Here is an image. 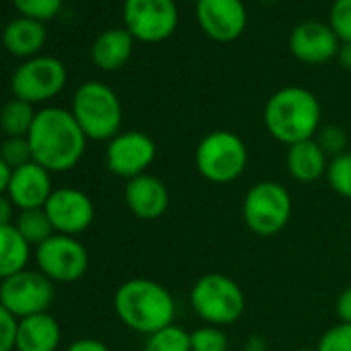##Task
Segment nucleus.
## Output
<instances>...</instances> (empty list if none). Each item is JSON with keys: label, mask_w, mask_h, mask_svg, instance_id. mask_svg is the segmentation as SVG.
Instances as JSON below:
<instances>
[{"label": "nucleus", "mask_w": 351, "mask_h": 351, "mask_svg": "<svg viewBox=\"0 0 351 351\" xmlns=\"http://www.w3.org/2000/svg\"><path fill=\"white\" fill-rule=\"evenodd\" d=\"M27 141L34 161L52 173L73 169L81 161L89 138L81 130L73 112L44 108L36 114Z\"/></svg>", "instance_id": "obj_1"}, {"label": "nucleus", "mask_w": 351, "mask_h": 351, "mask_svg": "<svg viewBox=\"0 0 351 351\" xmlns=\"http://www.w3.org/2000/svg\"><path fill=\"white\" fill-rule=\"evenodd\" d=\"M114 310L124 326L147 337L173 324L178 312L171 291L147 277L124 281L114 293Z\"/></svg>", "instance_id": "obj_2"}, {"label": "nucleus", "mask_w": 351, "mask_h": 351, "mask_svg": "<svg viewBox=\"0 0 351 351\" xmlns=\"http://www.w3.org/2000/svg\"><path fill=\"white\" fill-rule=\"evenodd\" d=\"M320 116V101L312 91L304 87H283L269 97L263 120L275 141L291 147L318 134Z\"/></svg>", "instance_id": "obj_3"}, {"label": "nucleus", "mask_w": 351, "mask_h": 351, "mask_svg": "<svg viewBox=\"0 0 351 351\" xmlns=\"http://www.w3.org/2000/svg\"><path fill=\"white\" fill-rule=\"evenodd\" d=\"M191 308L205 324L223 328L242 318L246 295L236 279L223 273H207L191 289Z\"/></svg>", "instance_id": "obj_4"}, {"label": "nucleus", "mask_w": 351, "mask_h": 351, "mask_svg": "<svg viewBox=\"0 0 351 351\" xmlns=\"http://www.w3.org/2000/svg\"><path fill=\"white\" fill-rule=\"evenodd\" d=\"M73 116L91 141H112L120 134L122 106L112 87L99 81L83 83L73 97Z\"/></svg>", "instance_id": "obj_5"}, {"label": "nucleus", "mask_w": 351, "mask_h": 351, "mask_svg": "<svg viewBox=\"0 0 351 351\" xmlns=\"http://www.w3.org/2000/svg\"><path fill=\"white\" fill-rule=\"evenodd\" d=\"M195 165L207 182H236L248 167V147L232 130H213L197 145Z\"/></svg>", "instance_id": "obj_6"}, {"label": "nucleus", "mask_w": 351, "mask_h": 351, "mask_svg": "<svg viewBox=\"0 0 351 351\" xmlns=\"http://www.w3.org/2000/svg\"><path fill=\"white\" fill-rule=\"evenodd\" d=\"M291 211L293 203L289 191L275 180L252 184L242 201V219L246 228L261 238L281 234L291 219Z\"/></svg>", "instance_id": "obj_7"}, {"label": "nucleus", "mask_w": 351, "mask_h": 351, "mask_svg": "<svg viewBox=\"0 0 351 351\" xmlns=\"http://www.w3.org/2000/svg\"><path fill=\"white\" fill-rule=\"evenodd\" d=\"M54 300V283L42 271L23 269L0 281V304L15 318L48 312Z\"/></svg>", "instance_id": "obj_8"}, {"label": "nucleus", "mask_w": 351, "mask_h": 351, "mask_svg": "<svg viewBox=\"0 0 351 351\" xmlns=\"http://www.w3.org/2000/svg\"><path fill=\"white\" fill-rule=\"evenodd\" d=\"M126 32L145 44H159L178 27V7L173 0H124Z\"/></svg>", "instance_id": "obj_9"}, {"label": "nucleus", "mask_w": 351, "mask_h": 351, "mask_svg": "<svg viewBox=\"0 0 351 351\" xmlns=\"http://www.w3.org/2000/svg\"><path fill=\"white\" fill-rule=\"evenodd\" d=\"M36 263L52 283H73L87 273L89 252L75 236L54 234L36 248Z\"/></svg>", "instance_id": "obj_10"}, {"label": "nucleus", "mask_w": 351, "mask_h": 351, "mask_svg": "<svg viewBox=\"0 0 351 351\" xmlns=\"http://www.w3.org/2000/svg\"><path fill=\"white\" fill-rule=\"evenodd\" d=\"M66 85V69L58 58L52 56H38L23 62L13 79L11 89L17 99L27 104H40L56 97Z\"/></svg>", "instance_id": "obj_11"}, {"label": "nucleus", "mask_w": 351, "mask_h": 351, "mask_svg": "<svg viewBox=\"0 0 351 351\" xmlns=\"http://www.w3.org/2000/svg\"><path fill=\"white\" fill-rule=\"evenodd\" d=\"M155 155L157 147L149 134L141 130H128L108 141L106 165L114 176H120L124 180H132L136 176L147 173V169L155 161Z\"/></svg>", "instance_id": "obj_12"}, {"label": "nucleus", "mask_w": 351, "mask_h": 351, "mask_svg": "<svg viewBox=\"0 0 351 351\" xmlns=\"http://www.w3.org/2000/svg\"><path fill=\"white\" fill-rule=\"evenodd\" d=\"M56 234L79 236L95 219L93 201L79 189H58L50 195L44 207Z\"/></svg>", "instance_id": "obj_13"}, {"label": "nucleus", "mask_w": 351, "mask_h": 351, "mask_svg": "<svg viewBox=\"0 0 351 351\" xmlns=\"http://www.w3.org/2000/svg\"><path fill=\"white\" fill-rule=\"evenodd\" d=\"M197 21L211 40L228 44L244 34L248 13L242 0H197Z\"/></svg>", "instance_id": "obj_14"}, {"label": "nucleus", "mask_w": 351, "mask_h": 351, "mask_svg": "<svg viewBox=\"0 0 351 351\" xmlns=\"http://www.w3.org/2000/svg\"><path fill=\"white\" fill-rule=\"evenodd\" d=\"M339 48L341 40L328 23L304 21L289 36V50L304 64H324L337 58Z\"/></svg>", "instance_id": "obj_15"}, {"label": "nucleus", "mask_w": 351, "mask_h": 351, "mask_svg": "<svg viewBox=\"0 0 351 351\" xmlns=\"http://www.w3.org/2000/svg\"><path fill=\"white\" fill-rule=\"evenodd\" d=\"M124 203L136 219L155 221L163 217L169 207V191L157 176L143 173L132 180H126Z\"/></svg>", "instance_id": "obj_16"}, {"label": "nucleus", "mask_w": 351, "mask_h": 351, "mask_svg": "<svg viewBox=\"0 0 351 351\" xmlns=\"http://www.w3.org/2000/svg\"><path fill=\"white\" fill-rule=\"evenodd\" d=\"M52 193L54 191H52L50 171L44 169L40 163L32 161L23 167L13 169L9 189H7V197L11 199V203L17 209H21V211L44 209Z\"/></svg>", "instance_id": "obj_17"}, {"label": "nucleus", "mask_w": 351, "mask_h": 351, "mask_svg": "<svg viewBox=\"0 0 351 351\" xmlns=\"http://www.w3.org/2000/svg\"><path fill=\"white\" fill-rule=\"evenodd\" d=\"M328 159L330 157L322 151V147L316 143V138H308V141L287 147V155H285L287 171L300 184H312V182L324 178Z\"/></svg>", "instance_id": "obj_18"}, {"label": "nucleus", "mask_w": 351, "mask_h": 351, "mask_svg": "<svg viewBox=\"0 0 351 351\" xmlns=\"http://www.w3.org/2000/svg\"><path fill=\"white\" fill-rule=\"evenodd\" d=\"M60 324L48 314H34L19 320L17 326V351H56L60 347Z\"/></svg>", "instance_id": "obj_19"}, {"label": "nucleus", "mask_w": 351, "mask_h": 351, "mask_svg": "<svg viewBox=\"0 0 351 351\" xmlns=\"http://www.w3.org/2000/svg\"><path fill=\"white\" fill-rule=\"evenodd\" d=\"M132 48L134 38L126 29H108L93 42L91 58L101 71H118L130 60Z\"/></svg>", "instance_id": "obj_20"}, {"label": "nucleus", "mask_w": 351, "mask_h": 351, "mask_svg": "<svg viewBox=\"0 0 351 351\" xmlns=\"http://www.w3.org/2000/svg\"><path fill=\"white\" fill-rule=\"evenodd\" d=\"M44 42H46V27H44V23L36 21V19H27V17L11 21L5 27V34H3L5 48L11 54L21 56V58L34 56L36 52H40Z\"/></svg>", "instance_id": "obj_21"}, {"label": "nucleus", "mask_w": 351, "mask_h": 351, "mask_svg": "<svg viewBox=\"0 0 351 351\" xmlns=\"http://www.w3.org/2000/svg\"><path fill=\"white\" fill-rule=\"evenodd\" d=\"M32 246L13 226L0 228V281L27 269Z\"/></svg>", "instance_id": "obj_22"}, {"label": "nucleus", "mask_w": 351, "mask_h": 351, "mask_svg": "<svg viewBox=\"0 0 351 351\" xmlns=\"http://www.w3.org/2000/svg\"><path fill=\"white\" fill-rule=\"evenodd\" d=\"M36 114L38 112H34L32 104L15 97V99L7 101L3 106V110H0V130L7 134V138L27 136L34 126Z\"/></svg>", "instance_id": "obj_23"}, {"label": "nucleus", "mask_w": 351, "mask_h": 351, "mask_svg": "<svg viewBox=\"0 0 351 351\" xmlns=\"http://www.w3.org/2000/svg\"><path fill=\"white\" fill-rule=\"evenodd\" d=\"M15 228L19 230V234L27 240L29 246H40L44 244L48 238L54 236V228L46 215L44 209H29V211H21L17 221H15Z\"/></svg>", "instance_id": "obj_24"}, {"label": "nucleus", "mask_w": 351, "mask_h": 351, "mask_svg": "<svg viewBox=\"0 0 351 351\" xmlns=\"http://www.w3.org/2000/svg\"><path fill=\"white\" fill-rule=\"evenodd\" d=\"M143 351H193L191 332L173 322V324L149 335Z\"/></svg>", "instance_id": "obj_25"}, {"label": "nucleus", "mask_w": 351, "mask_h": 351, "mask_svg": "<svg viewBox=\"0 0 351 351\" xmlns=\"http://www.w3.org/2000/svg\"><path fill=\"white\" fill-rule=\"evenodd\" d=\"M324 178L332 193H337L343 199H351V151H345L328 159Z\"/></svg>", "instance_id": "obj_26"}, {"label": "nucleus", "mask_w": 351, "mask_h": 351, "mask_svg": "<svg viewBox=\"0 0 351 351\" xmlns=\"http://www.w3.org/2000/svg\"><path fill=\"white\" fill-rule=\"evenodd\" d=\"M193 351H230V337L221 326L203 324L191 330Z\"/></svg>", "instance_id": "obj_27"}, {"label": "nucleus", "mask_w": 351, "mask_h": 351, "mask_svg": "<svg viewBox=\"0 0 351 351\" xmlns=\"http://www.w3.org/2000/svg\"><path fill=\"white\" fill-rule=\"evenodd\" d=\"M0 159H3L11 169H17V167L32 163L34 155H32V147H29L27 136L7 138L3 145H0Z\"/></svg>", "instance_id": "obj_28"}, {"label": "nucleus", "mask_w": 351, "mask_h": 351, "mask_svg": "<svg viewBox=\"0 0 351 351\" xmlns=\"http://www.w3.org/2000/svg\"><path fill=\"white\" fill-rule=\"evenodd\" d=\"M13 3L23 17L36 21H48L56 17L62 7V0H13Z\"/></svg>", "instance_id": "obj_29"}, {"label": "nucleus", "mask_w": 351, "mask_h": 351, "mask_svg": "<svg viewBox=\"0 0 351 351\" xmlns=\"http://www.w3.org/2000/svg\"><path fill=\"white\" fill-rule=\"evenodd\" d=\"M328 25L343 44H351V0H335L328 15Z\"/></svg>", "instance_id": "obj_30"}, {"label": "nucleus", "mask_w": 351, "mask_h": 351, "mask_svg": "<svg viewBox=\"0 0 351 351\" xmlns=\"http://www.w3.org/2000/svg\"><path fill=\"white\" fill-rule=\"evenodd\" d=\"M316 351H351V324L339 322L326 328L318 341Z\"/></svg>", "instance_id": "obj_31"}, {"label": "nucleus", "mask_w": 351, "mask_h": 351, "mask_svg": "<svg viewBox=\"0 0 351 351\" xmlns=\"http://www.w3.org/2000/svg\"><path fill=\"white\" fill-rule=\"evenodd\" d=\"M314 138L328 157H335V155H341L347 151V132L337 124L324 126L322 130H318V136H314Z\"/></svg>", "instance_id": "obj_32"}, {"label": "nucleus", "mask_w": 351, "mask_h": 351, "mask_svg": "<svg viewBox=\"0 0 351 351\" xmlns=\"http://www.w3.org/2000/svg\"><path fill=\"white\" fill-rule=\"evenodd\" d=\"M17 326H19V318H15L3 304H0V351H15Z\"/></svg>", "instance_id": "obj_33"}, {"label": "nucleus", "mask_w": 351, "mask_h": 351, "mask_svg": "<svg viewBox=\"0 0 351 351\" xmlns=\"http://www.w3.org/2000/svg\"><path fill=\"white\" fill-rule=\"evenodd\" d=\"M335 312H337V316H339L341 322L351 324V285L345 287V289L339 293V298H337V302H335Z\"/></svg>", "instance_id": "obj_34"}, {"label": "nucleus", "mask_w": 351, "mask_h": 351, "mask_svg": "<svg viewBox=\"0 0 351 351\" xmlns=\"http://www.w3.org/2000/svg\"><path fill=\"white\" fill-rule=\"evenodd\" d=\"M66 351H110V347L106 343L97 341V339L87 337V339H79V341L71 343Z\"/></svg>", "instance_id": "obj_35"}, {"label": "nucleus", "mask_w": 351, "mask_h": 351, "mask_svg": "<svg viewBox=\"0 0 351 351\" xmlns=\"http://www.w3.org/2000/svg\"><path fill=\"white\" fill-rule=\"evenodd\" d=\"M13 209L15 205L7 195H0V228L3 226H13Z\"/></svg>", "instance_id": "obj_36"}, {"label": "nucleus", "mask_w": 351, "mask_h": 351, "mask_svg": "<svg viewBox=\"0 0 351 351\" xmlns=\"http://www.w3.org/2000/svg\"><path fill=\"white\" fill-rule=\"evenodd\" d=\"M337 60L345 71H351V44H341L337 52Z\"/></svg>", "instance_id": "obj_37"}, {"label": "nucleus", "mask_w": 351, "mask_h": 351, "mask_svg": "<svg viewBox=\"0 0 351 351\" xmlns=\"http://www.w3.org/2000/svg\"><path fill=\"white\" fill-rule=\"evenodd\" d=\"M11 173H13V169L0 159V195H5L7 193V189H9V180H11Z\"/></svg>", "instance_id": "obj_38"}, {"label": "nucleus", "mask_w": 351, "mask_h": 351, "mask_svg": "<svg viewBox=\"0 0 351 351\" xmlns=\"http://www.w3.org/2000/svg\"><path fill=\"white\" fill-rule=\"evenodd\" d=\"M293 351H316V349H310V347H302V349H293Z\"/></svg>", "instance_id": "obj_39"}, {"label": "nucleus", "mask_w": 351, "mask_h": 351, "mask_svg": "<svg viewBox=\"0 0 351 351\" xmlns=\"http://www.w3.org/2000/svg\"><path fill=\"white\" fill-rule=\"evenodd\" d=\"M261 3H275V0H261Z\"/></svg>", "instance_id": "obj_40"}, {"label": "nucleus", "mask_w": 351, "mask_h": 351, "mask_svg": "<svg viewBox=\"0 0 351 351\" xmlns=\"http://www.w3.org/2000/svg\"><path fill=\"white\" fill-rule=\"evenodd\" d=\"M15 351H17V349H15Z\"/></svg>", "instance_id": "obj_41"}]
</instances>
